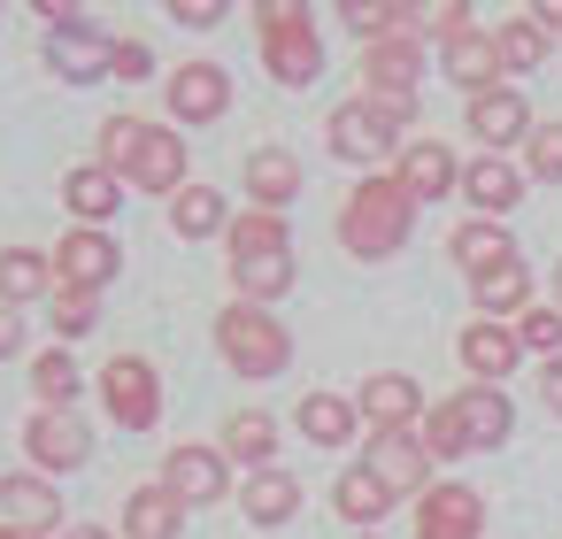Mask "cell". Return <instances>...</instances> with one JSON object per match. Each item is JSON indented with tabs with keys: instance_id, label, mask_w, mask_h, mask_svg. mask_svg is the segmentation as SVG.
<instances>
[{
	"instance_id": "obj_25",
	"label": "cell",
	"mask_w": 562,
	"mask_h": 539,
	"mask_svg": "<svg viewBox=\"0 0 562 539\" xmlns=\"http://www.w3.org/2000/svg\"><path fill=\"white\" fill-rule=\"evenodd\" d=\"M470 293H477V316H493V324H516V316L531 308V270H524V262H508V270H485V278H470Z\"/></svg>"
},
{
	"instance_id": "obj_23",
	"label": "cell",
	"mask_w": 562,
	"mask_h": 539,
	"mask_svg": "<svg viewBox=\"0 0 562 539\" xmlns=\"http://www.w3.org/2000/svg\"><path fill=\"white\" fill-rule=\"evenodd\" d=\"M447 255L470 270V278H485V270H508L516 262V239L501 232V224H485V216H470V224H454V239H447Z\"/></svg>"
},
{
	"instance_id": "obj_12",
	"label": "cell",
	"mask_w": 562,
	"mask_h": 539,
	"mask_svg": "<svg viewBox=\"0 0 562 539\" xmlns=\"http://www.w3.org/2000/svg\"><path fill=\"white\" fill-rule=\"evenodd\" d=\"M462 201H470L485 224H501V216L524 201V170H516L508 155H477V162H462Z\"/></svg>"
},
{
	"instance_id": "obj_36",
	"label": "cell",
	"mask_w": 562,
	"mask_h": 539,
	"mask_svg": "<svg viewBox=\"0 0 562 539\" xmlns=\"http://www.w3.org/2000/svg\"><path fill=\"white\" fill-rule=\"evenodd\" d=\"M224 447H232L239 462H255V470H262V462H270V447H278V424H270L262 408H239V416L224 424Z\"/></svg>"
},
{
	"instance_id": "obj_16",
	"label": "cell",
	"mask_w": 562,
	"mask_h": 539,
	"mask_svg": "<svg viewBox=\"0 0 562 539\" xmlns=\"http://www.w3.org/2000/svg\"><path fill=\"white\" fill-rule=\"evenodd\" d=\"M116 278V239L109 232H70L55 247V285H78V293H101Z\"/></svg>"
},
{
	"instance_id": "obj_7",
	"label": "cell",
	"mask_w": 562,
	"mask_h": 539,
	"mask_svg": "<svg viewBox=\"0 0 562 539\" xmlns=\"http://www.w3.org/2000/svg\"><path fill=\"white\" fill-rule=\"evenodd\" d=\"M393 178H401L408 201H447V193H462V162L447 155V139H401Z\"/></svg>"
},
{
	"instance_id": "obj_45",
	"label": "cell",
	"mask_w": 562,
	"mask_h": 539,
	"mask_svg": "<svg viewBox=\"0 0 562 539\" xmlns=\"http://www.w3.org/2000/svg\"><path fill=\"white\" fill-rule=\"evenodd\" d=\"M139 70H147V47H139V40H124V47H116V70H109V78H139Z\"/></svg>"
},
{
	"instance_id": "obj_29",
	"label": "cell",
	"mask_w": 562,
	"mask_h": 539,
	"mask_svg": "<svg viewBox=\"0 0 562 539\" xmlns=\"http://www.w3.org/2000/svg\"><path fill=\"white\" fill-rule=\"evenodd\" d=\"M331 508H339L355 531H378V516L393 508V493H385L370 470H339V485H331Z\"/></svg>"
},
{
	"instance_id": "obj_41",
	"label": "cell",
	"mask_w": 562,
	"mask_h": 539,
	"mask_svg": "<svg viewBox=\"0 0 562 539\" xmlns=\"http://www.w3.org/2000/svg\"><path fill=\"white\" fill-rule=\"evenodd\" d=\"M524 178L562 186V124H531V139H524Z\"/></svg>"
},
{
	"instance_id": "obj_6",
	"label": "cell",
	"mask_w": 562,
	"mask_h": 539,
	"mask_svg": "<svg viewBox=\"0 0 562 539\" xmlns=\"http://www.w3.org/2000/svg\"><path fill=\"white\" fill-rule=\"evenodd\" d=\"M462 124H470V139H477L485 155H501V147H524V139H531V101H524L516 86H493V93L470 101Z\"/></svg>"
},
{
	"instance_id": "obj_51",
	"label": "cell",
	"mask_w": 562,
	"mask_h": 539,
	"mask_svg": "<svg viewBox=\"0 0 562 539\" xmlns=\"http://www.w3.org/2000/svg\"><path fill=\"white\" fill-rule=\"evenodd\" d=\"M355 539H378V531H355Z\"/></svg>"
},
{
	"instance_id": "obj_4",
	"label": "cell",
	"mask_w": 562,
	"mask_h": 539,
	"mask_svg": "<svg viewBox=\"0 0 562 539\" xmlns=\"http://www.w3.org/2000/svg\"><path fill=\"white\" fill-rule=\"evenodd\" d=\"M101 401H109V416H116L124 431H147V424L162 416V385H155V370H147L139 355H109V370H101Z\"/></svg>"
},
{
	"instance_id": "obj_42",
	"label": "cell",
	"mask_w": 562,
	"mask_h": 539,
	"mask_svg": "<svg viewBox=\"0 0 562 539\" xmlns=\"http://www.w3.org/2000/svg\"><path fill=\"white\" fill-rule=\"evenodd\" d=\"M55 332H63V339L93 332V293H78V285H55Z\"/></svg>"
},
{
	"instance_id": "obj_13",
	"label": "cell",
	"mask_w": 562,
	"mask_h": 539,
	"mask_svg": "<svg viewBox=\"0 0 562 539\" xmlns=\"http://www.w3.org/2000/svg\"><path fill=\"white\" fill-rule=\"evenodd\" d=\"M24 454H32L40 470H78V462L93 454V439H86V424H78L70 408H40L32 431H24Z\"/></svg>"
},
{
	"instance_id": "obj_19",
	"label": "cell",
	"mask_w": 562,
	"mask_h": 539,
	"mask_svg": "<svg viewBox=\"0 0 562 539\" xmlns=\"http://www.w3.org/2000/svg\"><path fill=\"white\" fill-rule=\"evenodd\" d=\"M454 416H462L470 454H485V447H501V439L516 431V408H508L501 385H462V393H454Z\"/></svg>"
},
{
	"instance_id": "obj_20",
	"label": "cell",
	"mask_w": 562,
	"mask_h": 539,
	"mask_svg": "<svg viewBox=\"0 0 562 539\" xmlns=\"http://www.w3.org/2000/svg\"><path fill=\"white\" fill-rule=\"evenodd\" d=\"M162 485L186 501V508H209V501H224V454H209V447H170V470H162Z\"/></svg>"
},
{
	"instance_id": "obj_15",
	"label": "cell",
	"mask_w": 562,
	"mask_h": 539,
	"mask_svg": "<svg viewBox=\"0 0 562 539\" xmlns=\"http://www.w3.org/2000/svg\"><path fill=\"white\" fill-rule=\"evenodd\" d=\"M232 109V78L216 70V63H186L178 78H170V116L178 124H216Z\"/></svg>"
},
{
	"instance_id": "obj_37",
	"label": "cell",
	"mask_w": 562,
	"mask_h": 539,
	"mask_svg": "<svg viewBox=\"0 0 562 539\" xmlns=\"http://www.w3.org/2000/svg\"><path fill=\"white\" fill-rule=\"evenodd\" d=\"M32 393H40L47 408H70V401H78V362H70L63 347H47V355L32 362Z\"/></svg>"
},
{
	"instance_id": "obj_48",
	"label": "cell",
	"mask_w": 562,
	"mask_h": 539,
	"mask_svg": "<svg viewBox=\"0 0 562 539\" xmlns=\"http://www.w3.org/2000/svg\"><path fill=\"white\" fill-rule=\"evenodd\" d=\"M70 539H109V531H93V524H86V531H70Z\"/></svg>"
},
{
	"instance_id": "obj_24",
	"label": "cell",
	"mask_w": 562,
	"mask_h": 539,
	"mask_svg": "<svg viewBox=\"0 0 562 539\" xmlns=\"http://www.w3.org/2000/svg\"><path fill=\"white\" fill-rule=\"evenodd\" d=\"M178 524H186V501L170 485H139L124 501V539H178Z\"/></svg>"
},
{
	"instance_id": "obj_28",
	"label": "cell",
	"mask_w": 562,
	"mask_h": 539,
	"mask_svg": "<svg viewBox=\"0 0 562 539\" xmlns=\"http://www.w3.org/2000/svg\"><path fill=\"white\" fill-rule=\"evenodd\" d=\"M239 508H247V524H285L293 508H301V478H285V470H255V485L239 493Z\"/></svg>"
},
{
	"instance_id": "obj_30",
	"label": "cell",
	"mask_w": 562,
	"mask_h": 539,
	"mask_svg": "<svg viewBox=\"0 0 562 539\" xmlns=\"http://www.w3.org/2000/svg\"><path fill=\"white\" fill-rule=\"evenodd\" d=\"M170 232H178V239H209V232H232V216H224V193H216V186H186V193L170 201Z\"/></svg>"
},
{
	"instance_id": "obj_40",
	"label": "cell",
	"mask_w": 562,
	"mask_h": 539,
	"mask_svg": "<svg viewBox=\"0 0 562 539\" xmlns=\"http://www.w3.org/2000/svg\"><path fill=\"white\" fill-rule=\"evenodd\" d=\"M139 139H147V124H139V116H116V124H101V170H109V178H132V162H139Z\"/></svg>"
},
{
	"instance_id": "obj_1",
	"label": "cell",
	"mask_w": 562,
	"mask_h": 539,
	"mask_svg": "<svg viewBox=\"0 0 562 539\" xmlns=\"http://www.w3.org/2000/svg\"><path fill=\"white\" fill-rule=\"evenodd\" d=\"M408 232H416V201L401 193V178H362V186L347 193V209H339V247H347L355 262L401 255Z\"/></svg>"
},
{
	"instance_id": "obj_39",
	"label": "cell",
	"mask_w": 562,
	"mask_h": 539,
	"mask_svg": "<svg viewBox=\"0 0 562 539\" xmlns=\"http://www.w3.org/2000/svg\"><path fill=\"white\" fill-rule=\"evenodd\" d=\"M516 339H524V355L554 362V355H562V308H554V301H531V308L516 316Z\"/></svg>"
},
{
	"instance_id": "obj_9",
	"label": "cell",
	"mask_w": 562,
	"mask_h": 539,
	"mask_svg": "<svg viewBox=\"0 0 562 539\" xmlns=\"http://www.w3.org/2000/svg\"><path fill=\"white\" fill-rule=\"evenodd\" d=\"M355 416H362L370 431H416V424H424V385L401 378V370H378V378H362Z\"/></svg>"
},
{
	"instance_id": "obj_8",
	"label": "cell",
	"mask_w": 562,
	"mask_h": 539,
	"mask_svg": "<svg viewBox=\"0 0 562 539\" xmlns=\"http://www.w3.org/2000/svg\"><path fill=\"white\" fill-rule=\"evenodd\" d=\"M454 355H462V370H470L477 385H508V370L524 362V339H516V324H493V316H477V324H462Z\"/></svg>"
},
{
	"instance_id": "obj_34",
	"label": "cell",
	"mask_w": 562,
	"mask_h": 539,
	"mask_svg": "<svg viewBox=\"0 0 562 539\" xmlns=\"http://www.w3.org/2000/svg\"><path fill=\"white\" fill-rule=\"evenodd\" d=\"M262 255H293V247H285V216L247 209V216L232 224V262H262Z\"/></svg>"
},
{
	"instance_id": "obj_50",
	"label": "cell",
	"mask_w": 562,
	"mask_h": 539,
	"mask_svg": "<svg viewBox=\"0 0 562 539\" xmlns=\"http://www.w3.org/2000/svg\"><path fill=\"white\" fill-rule=\"evenodd\" d=\"M0 539H24V531H9V524H0Z\"/></svg>"
},
{
	"instance_id": "obj_31",
	"label": "cell",
	"mask_w": 562,
	"mask_h": 539,
	"mask_svg": "<svg viewBox=\"0 0 562 539\" xmlns=\"http://www.w3.org/2000/svg\"><path fill=\"white\" fill-rule=\"evenodd\" d=\"M63 201H70V216H86V232H93L101 216H116V178H109L101 162H86V170L63 178Z\"/></svg>"
},
{
	"instance_id": "obj_27",
	"label": "cell",
	"mask_w": 562,
	"mask_h": 539,
	"mask_svg": "<svg viewBox=\"0 0 562 539\" xmlns=\"http://www.w3.org/2000/svg\"><path fill=\"white\" fill-rule=\"evenodd\" d=\"M493 47H501V70L508 78H524V70H539L547 55H554V40H547V24L524 9V16H508L501 32H493Z\"/></svg>"
},
{
	"instance_id": "obj_5",
	"label": "cell",
	"mask_w": 562,
	"mask_h": 539,
	"mask_svg": "<svg viewBox=\"0 0 562 539\" xmlns=\"http://www.w3.org/2000/svg\"><path fill=\"white\" fill-rule=\"evenodd\" d=\"M362 470H370L393 501H401V493H416V501L431 493V454H424L416 431H378V439L362 447Z\"/></svg>"
},
{
	"instance_id": "obj_46",
	"label": "cell",
	"mask_w": 562,
	"mask_h": 539,
	"mask_svg": "<svg viewBox=\"0 0 562 539\" xmlns=\"http://www.w3.org/2000/svg\"><path fill=\"white\" fill-rule=\"evenodd\" d=\"M24 347V324H16V308H0V355H16Z\"/></svg>"
},
{
	"instance_id": "obj_33",
	"label": "cell",
	"mask_w": 562,
	"mask_h": 539,
	"mask_svg": "<svg viewBox=\"0 0 562 539\" xmlns=\"http://www.w3.org/2000/svg\"><path fill=\"white\" fill-rule=\"evenodd\" d=\"M40 293H55V262L32 247H9L0 255V301H40Z\"/></svg>"
},
{
	"instance_id": "obj_35",
	"label": "cell",
	"mask_w": 562,
	"mask_h": 539,
	"mask_svg": "<svg viewBox=\"0 0 562 539\" xmlns=\"http://www.w3.org/2000/svg\"><path fill=\"white\" fill-rule=\"evenodd\" d=\"M232 285L262 308V301H278V293H293V255H262V262H232Z\"/></svg>"
},
{
	"instance_id": "obj_10",
	"label": "cell",
	"mask_w": 562,
	"mask_h": 539,
	"mask_svg": "<svg viewBox=\"0 0 562 539\" xmlns=\"http://www.w3.org/2000/svg\"><path fill=\"white\" fill-rule=\"evenodd\" d=\"M416 539H485V501L470 485H431L416 501Z\"/></svg>"
},
{
	"instance_id": "obj_22",
	"label": "cell",
	"mask_w": 562,
	"mask_h": 539,
	"mask_svg": "<svg viewBox=\"0 0 562 539\" xmlns=\"http://www.w3.org/2000/svg\"><path fill=\"white\" fill-rule=\"evenodd\" d=\"M132 178H139L147 193H186V139H178V132H162V124H147Z\"/></svg>"
},
{
	"instance_id": "obj_49",
	"label": "cell",
	"mask_w": 562,
	"mask_h": 539,
	"mask_svg": "<svg viewBox=\"0 0 562 539\" xmlns=\"http://www.w3.org/2000/svg\"><path fill=\"white\" fill-rule=\"evenodd\" d=\"M554 308H562V262H554Z\"/></svg>"
},
{
	"instance_id": "obj_47",
	"label": "cell",
	"mask_w": 562,
	"mask_h": 539,
	"mask_svg": "<svg viewBox=\"0 0 562 539\" xmlns=\"http://www.w3.org/2000/svg\"><path fill=\"white\" fill-rule=\"evenodd\" d=\"M531 16H539V24H547V40L562 47V9H531Z\"/></svg>"
},
{
	"instance_id": "obj_3",
	"label": "cell",
	"mask_w": 562,
	"mask_h": 539,
	"mask_svg": "<svg viewBox=\"0 0 562 539\" xmlns=\"http://www.w3.org/2000/svg\"><path fill=\"white\" fill-rule=\"evenodd\" d=\"M255 16H262V55H270V78H278V86H316L324 47H316L308 9H293V0H270V9H255Z\"/></svg>"
},
{
	"instance_id": "obj_11",
	"label": "cell",
	"mask_w": 562,
	"mask_h": 539,
	"mask_svg": "<svg viewBox=\"0 0 562 539\" xmlns=\"http://www.w3.org/2000/svg\"><path fill=\"white\" fill-rule=\"evenodd\" d=\"M401 147V132L370 109V101H339L331 109V155L339 162H378V155H393Z\"/></svg>"
},
{
	"instance_id": "obj_21",
	"label": "cell",
	"mask_w": 562,
	"mask_h": 539,
	"mask_svg": "<svg viewBox=\"0 0 562 539\" xmlns=\"http://www.w3.org/2000/svg\"><path fill=\"white\" fill-rule=\"evenodd\" d=\"M247 193H255L270 216H285V201H301V155L255 147V155H247Z\"/></svg>"
},
{
	"instance_id": "obj_44",
	"label": "cell",
	"mask_w": 562,
	"mask_h": 539,
	"mask_svg": "<svg viewBox=\"0 0 562 539\" xmlns=\"http://www.w3.org/2000/svg\"><path fill=\"white\" fill-rule=\"evenodd\" d=\"M539 401L562 416V355H554V362H539Z\"/></svg>"
},
{
	"instance_id": "obj_17",
	"label": "cell",
	"mask_w": 562,
	"mask_h": 539,
	"mask_svg": "<svg viewBox=\"0 0 562 539\" xmlns=\"http://www.w3.org/2000/svg\"><path fill=\"white\" fill-rule=\"evenodd\" d=\"M47 63H55V78H70V86H93V78H109L116 70V40H101V32H47Z\"/></svg>"
},
{
	"instance_id": "obj_18",
	"label": "cell",
	"mask_w": 562,
	"mask_h": 539,
	"mask_svg": "<svg viewBox=\"0 0 562 539\" xmlns=\"http://www.w3.org/2000/svg\"><path fill=\"white\" fill-rule=\"evenodd\" d=\"M416 78H424V40H378V47H362V93H408L416 101Z\"/></svg>"
},
{
	"instance_id": "obj_14",
	"label": "cell",
	"mask_w": 562,
	"mask_h": 539,
	"mask_svg": "<svg viewBox=\"0 0 562 539\" xmlns=\"http://www.w3.org/2000/svg\"><path fill=\"white\" fill-rule=\"evenodd\" d=\"M439 70H447V86H462L470 101L477 93H493L508 70H501V47H493V32H462V40H447L439 47Z\"/></svg>"
},
{
	"instance_id": "obj_26",
	"label": "cell",
	"mask_w": 562,
	"mask_h": 539,
	"mask_svg": "<svg viewBox=\"0 0 562 539\" xmlns=\"http://www.w3.org/2000/svg\"><path fill=\"white\" fill-rule=\"evenodd\" d=\"M0 508H9V531H32V539H40L63 501H55L47 478H0Z\"/></svg>"
},
{
	"instance_id": "obj_38",
	"label": "cell",
	"mask_w": 562,
	"mask_h": 539,
	"mask_svg": "<svg viewBox=\"0 0 562 539\" xmlns=\"http://www.w3.org/2000/svg\"><path fill=\"white\" fill-rule=\"evenodd\" d=\"M416 439H424V454H431V462H454V454H470V439H462V416H454V401H439V408H424V424H416Z\"/></svg>"
},
{
	"instance_id": "obj_43",
	"label": "cell",
	"mask_w": 562,
	"mask_h": 539,
	"mask_svg": "<svg viewBox=\"0 0 562 539\" xmlns=\"http://www.w3.org/2000/svg\"><path fill=\"white\" fill-rule=\"evenodd\" d=\"M170 16H178L186 32H209V24H216V16H232V9H224V0H178Z\"/></svg>"
},
{
	"instance_id": "obj_32",
	"label": "cell",
	"mask_w": 562,
	"mask_h": 539,
	"mask_svg": "<svg viewBox=\"0 0 562 539\" xmlns=\"http://www.w3.org/2000/svg\"><path fill=\"white\" fill-rule=\"evenodd\" d=\"M355 424H362V416H355V401H339V393H308V401H301V431H308L316 447H347Z\"/></svg>"
},
{
	"instance_id": "obj_2",
	"label": "cell",
	"mask_w": 562,
	"mask_h": 539,
	"mask_svg": "<svg viewBox=\"0 0 562 539\" xmlns=\"http://www.w3.org/2000/svg\"><path fill=\"white\" fill-rule=\"evenodd\" d=\"M216 347H224V362H232L239 378H278V370L293 362V332H285L270 308H255V301H232V308L216 316Z\"/></svg>"
}]
</instances>
